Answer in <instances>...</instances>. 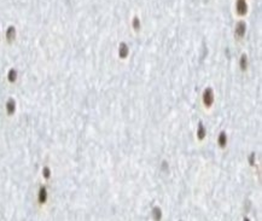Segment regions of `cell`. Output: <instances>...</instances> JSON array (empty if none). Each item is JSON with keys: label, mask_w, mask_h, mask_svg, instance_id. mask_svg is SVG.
Wrapping results in <instances>:
<instances>
[{"label": "cell", "mask_w": 262, "mask_h": 221, "mask_svg": "<svg viewBox=\"0 0 262 221\" xmlns=\"http://www.w3.org/2000/svg\"><path fill=\"white\" fill-rule=\"evenodd\" d=\"M202 100H203V104H204L206 108H212V105L214 104V100H215V94H214V91L208 87L204 89L202 94Z\"/></svg>", "instance_id": "obj_1"}, {"label": "cell", "mask_w": 262, "mask_h": 221, "mask_svg": "<svg viewBox=\"0 0 262 221\" xmlns=\"http://www.w3.org/2000/svg\"><path fill=\"white\" fill-rule=\"evenodd\" d=\"M236 12L238 16H245L248 13L246 0H236Z\"/></svg>", "instance_id": "obj_2"}, {"label": "cell", "mask_w": 262, "mask_h": 221, "mask_svg": "<svg viewBox=\"0 0 262 221\" xmlns=\"http://www.w3.org/2000/svg\"><path fill=\"white\" fill-rule=\"evenodd\" d=\"M245 31H246V23H245L244 21H239V22H237L236 28H235L236 38H237V39H242V38L245 35Z\"/></svg>", "instance_id": "obj_3"}, {"label": "cell", "mask_w": 262, "mask_h": 221, "mask_svg": "<svg viewBox=\"0 0 262 221\" xmlns=\"http://www.w3.org/2000/svg\"><path fill=\"white\" fill-rule=\"evenodd\" d=\"M47 197H48L47 188H46L45 186H41V187H40V190H39V192H38V201H39V203H40V204L46 203Z\"/></svg>", "instance_id": "obj_4"}, {"label": "cell", "mask_w": 262, "mask_h": 221, "mask_svg": "<svg viewBox=\"0 0 262 221\" xmlns=\"http://www.w3.org/2000/svg\"><path fill=\"white\" fill-rule=\"evenodd\" d=\"M128 53H129V47H128V45H127L126 42H121L120 46H119V56H120V58H122V59L127 58V57H128Z\"/></svg>", "instance_id": "obj_5"}, {"label": "cell", "mask_w": 262, "mask_h": 221, "mask_svg": "<svg viewBox=\"0 0 262 221\" xmlns=\"http://www.w3.org/2000/svg\"><path fill=\"white\" fill-rule=\"evenodd\" d=\"M16 39V28L13 25H10L6 30V40L7 42H12Z\"/></svg>", "instance_id": "obj_6"}, {"label": "cell", "mask_w": 262, "mask_h": 221, "mask_svg": "<svg viewBox=\"0 0 262 221\" xmlns=\"http://www.w3.org/2000/svg\"><path fill=\"white\" fill-rule=\"evenodd\" d=\"M207 135V129L204 127V124H203V122H199L198 123V128H197V138L199 140H203L206 138Z\"/></svg>", "instance_id": "obj_7"}, {"label": "cell", "mask_w": 262, "mask_h": 221, "mask_svg": "<svg viewBox=\"0 0 262 221\" xmlns=\"http://www.w3.org/2000/svg\"><path fill=\"white\" fill-rule=\"evenodd\" d=\"M5 108H6L7 115H13V114H15V111H16V102H15L12 98H10V99L6 102Z\"/></svg>", "instance_id": "obj_8"}, {"label": "cell", "mask_w": 262, "mask_h": 221, "mask_svg": "<svg viewBox=\"0 0 262 221\" xmlns=\"http://www.w3.org/2000/svg\"><path fill=\"white\" fill-rule=\"evenodd\" d=\"M217 145H219L221 149H225L226 145H227V134H226L223 131L220 132V134H219V137H217Z\"/></svg>", "instance_id": "obj_9"}, {"label": "cell", "mask_w": 262, "mask_h": 221, "mask_svg": "<svg viewBox=\"0 0 262 221\" xmlns=\"http://www.w3.org/2000/svg\"><path fill=\"white\" fill-rule=\"evenodd\" d=\"M248 56L245 54V53H243L242 56H240V59H239V68H240V70L242 71H246V69H248Z\"/></svg>", "instance_id": "obj_10"}, {"label": "cell", "mask_w": 262, "mask_h": 221, "mask_svg": "<svg viewBox=\"0 0 262 221\" xmlns=\"http://www.w3.org/2000/svg\"><path fill=\"white\" fill-rule=\"evenodd\" d=\"M151 214H152V217H154L155 221H161V219H162V210L158 207H154Z\"/></svg>", "instance_id": "obj_11"}, {"label": "cell", "mask_w": 262, "mask_h": 221, "mask_svg": "<svg viewBox=\"0 0 262 221\" xmlns=\"http://www.w3.org/2000/svg\"><path fill=\"white\" fill-rule=\"evenodd\" d=\"M132 27L134 29V31H140V28H141V23H140V18L138 16H134L133 19H132Z\"/></svg>", "instance_id": "obj_12"}, {"label": "cell", "mask_w": 262, "mask_h": 221, "mask_svg": "<svg viewBox=\"0 0 262 221\" xmlns=\"http://www.w3.org/2000/svg\"><path fill=\"white\" fill-rule=\"evenodd\" d=\"M17 76H18V74H17V71H16L15 69H10V70H9V73H7V80H9L10 82H15V81L17 80Z\"/></svg>", "instance_id": "obj_13"}, {"label": "cell", "mask_w": 262, "mask_h": 221, "mask_svg": "<svg viewBox=\"0 0 262 221\" xmlns=\"http://www.w3.org/2000/svg\"><path fill=\"white\" fill-rule=\"evenodd\" d=\"M42 175H44L45 179H50V176H51V170H50L48 167H44V169H42Z\"/></svg>", "instance_id": "obj_14"}, {"label": "cell", "mask_w": 262, "mask_h": 221, "mask_svg": "<svg viewBox=\"0 0 262 221\" xmlns=\"http://www.w3.org/2000/svg\"><path fill=\"white\" fill-rule=\"evenodd\" d=\"M254 158H255V153H251V155H250V157H249V162H250V164H251V166L255 163Z\"/></svg>", "instance_id": "obj_15"}, {"label": "cell", "mask_w": 262, "mask_h": 221, "mask_svg": "<svg viewBox=\"0 0 262 221\" xmlns=\"http://www.w3.org/2000/svg\"><path fill=\"white\" fill-rule=\"evenodd\" d=\"M244 221H250V220H249L248 217H245V219H244Z\"/></svg>", "instance_id": "obj_16"}]
</instances>
